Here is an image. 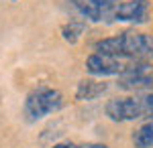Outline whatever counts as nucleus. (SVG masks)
Returning a JSON list of instances; mask_svg holds the SVG:
<instances>
[{
	"instance_id": "obj_13",
	"label": "nucleus",
	"mask_w": 153,
	"mask_h": 148,
	"mask_svg": "<svg viewBox=\"0 0 153 148\" xmlns=\"http://www.w3.org/2000/svg\"><path fill=\"white\" fill-rule=\"evenodd\" d=\"M110 2H117V0H104V4H110Z\"/></svg>"
},
{
	"instance_id": "obj_3",
	"label": "nucleus",
	"mask_w": 153,
	"mask_h": 148,
	"mask_svg": "<svg viewBox=\"0 0 153 148\" xmlns=\"http://www.w3.org/2000/svg\"><path fill=\"white\" fill-rule=\"evenodd\" d=\"M102 21L143 24L149 21V2L147 0H117V2L104 4Z\"/></svg>"
},
{
	"instance_id": "obj_4",
	"label": "nucleus",
	"mask_w": 153,
	"mask_h": 148,
	"mask_svg": "<svg viewBox=\"0 0 153 148\" xmlns=\"http://www.w3.org/2000/svg\"><path fill=\"white\" fill-rule=\"evenodd\" d=\"M131 59L112 57V55H102V53H92L86 59V71L94 77H106V75H123L125 69L129 67Z\"/></svg>"
},
{
	"instance_id": "obj_11",
	"label": "nucleus",
	"mask_w": 153,
	"mask_h": 148,
	"mask_svg": "<svg viewBox=\"0 0 153 148\" xmlns=\"http://www.w3.org/2000/svg\"><path fill=\"white\" fill-rule=\"evenodd\" d=\"M51 148H82V146H76L71 142H63V144H55V146H51Z\"/></svg>"
},
{
	"instance_id": "obj_8",
	"label": "nucleus",
	"mask_w": 153,
	"mask_h": 148,
	"mask_svg": "<svg viewBox=\"0 0 153 148\" xmlns=\"http://www.w3.org/2000/svg\"><path fill=\"white\" fill-rule=\"evenodd\" d=\"M133 144L135 148H151L153 146V120L145 122L133 132Z\"/></svg>"
},
{
	"instance_id": "obj_9",
	"label": "nucleus",
	"mask_w": 153,
	"mask_h": 148,
	"mask_svg": "<svg viewBox=\"0 0 153 148\" xmlns=\"http://www.w3.org/2000/svg\"><path fill=\"white\" fill-rule=\"evenodd\" d=\"M84 31H86V21H70L61 26V37H63V41L74 45V43L80 41Z\"/></svg>"
},
{
	"instance_id": "obj_5",
	"label": "nucleus",
	"mask_w": 153,
	"mask_h": 148,
	"mask_svg": "<svg viewBox=\"0 0 153 148\" xmlns=\"http://www.w3.org/2000/svg\"><path fill=\"white\" fill-rule=\"evenodd\" d=\"M106 116L112 122H133L143 118L141 100L139 97H112L104 108Z\"/></svg>"
},
{
	"instance_id": "obj_1",
	"label": "nucleus",
	"mask_w": 153,
	"mask_h": 148,
	"mask_svg": "<svg viewBox=\"0 0 153 148\" xmlns=\"http://www.w3.org/2000/svg\"><path fill=\"white\" fill-rule=\"evenodd\" d=\"M94 51L102 55H112V57L147 61L153 57V37L139 31H125L114 37L96 41Z\"/></svg>"
},
{
	"instance_id": "obj_10",
	"label": "nucleus",
	"mask_w": 153,
	"mask_h": 148,
	"mask_svg": "<svg viewBox=\"0 0 153 148\" xmlns=\"http://www.w3.org/2000/svg\"><path fill=\"white\" fill-rule=\"evenodd\" d=\"M141 110H143V118H149L153 120V93H147V95H141Z\"/></svg>"
},
{
	"instance_id": "obj_12",
	"label": "nucleus",
	"mask_w": 153,
	"mask_h": 148,
	"mask_svg": "<svg viewBox=\"0 0 153 148\" xmlns=\"http://www.w3.org/2000/svg\"><path fill=\"white\" fill-rule=\"evenodd\" d=\"M82 148H108L106 144H98V142H90V144H86V146Z\"/></svg>"
},
{
	"instance_id": "obj_2",
	"label": "nucleus",
	"mask_w": 153,
	"mask_h": 148,
	"mask_svg": "<svg viewBox=\"0 0 153 148\" xmlns=\"http://www.w3.org/2000/svg\"><path fill=\"white\" fill-rule=\"evenodd\" d=\"M61 106H63L61 91L53 89V87H37L27 95L23 106V114L27 116L29 122H37L45 116L57 112Z\"/></svg>"
},
{
	"instance_id": "obj_7",
	"label": "nucleus",
	"mask_w": 153,
	"mask_h": 148,
	"mask_svg": "<svg viewBox=\"0 0 153 148\" xmlns=\"http://www.w3.org/2000/svg\"><path fill=\"white\" fill-rule=\"evenodd\" d=\"M71 4L78 8L86 21H102V8H104V0H70Z\"/></svg>"
},
{
	"instance_id": "obj_6",
	"label": "nucleus",
	"mask_w": 153,
	"mask_h": 148,
	"mask_svg": "<svg viewBox=\"0 0 153 148\" xmlns=\"http://www.w3.org/2000/svg\"><path fill=\"white\" fill-rule=\"evenodd\" d=\"M108 83L98 79H82L76 87V100L78 102H92L96 97H100L102 93H106Z\"/></svg>"
}]
</instances>
